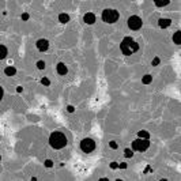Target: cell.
<instances>
[{
    "instance_id": "8fae6325",
    "label": "cell",
    "mask_w": 181,
    "mask_h": 181,
    "mask_svg": "<svg viewBox=\"0 0 181 181\" xmlns=\"http://www.w3.org/2000/svg\"><path fill=\"white\" fill-rule=\"evenodd\" d=\"M173 42L176 45H180L181 44V31H176V33L173 34Z\"/></svg>"
},
{
    "instance_id": "7402d4cb",
    "label": "cell",
    "mask_w": 181,
    "mask_h": 181,
    "mask_svg": "<svg viewBox=\"0 0 181 181\" xmlns=\"http://www.w3.org/2000/svg\"><path fill=\"white\" fill-rule=\"evenodd\" d=\"M159 61H161V60H159V57H155V59L153 60V63H151V64H153L154 67H155V66H158V64H159Z\"/></svg>"
},
{
    "instance_id": "44dd1931",
    "label": "cell",
    "mask_w": 181,
    "mask_h": 181,
    "mask_svg": "<svg viewBox=\"0 0 181 181\" xmlns=\"http://www.w3.org/2000/svg\"><path fill=\"white\" fill-rule=\"evenodd\" d=\"M109 146H110V148H113V150H116V148L119 147V146H117V143H116V142H113V140H112V142L109 143Z\"/></svg>"
},
{
    "instance_id": "7c38bea8",
    "label": "cell",
    "mask_w": 181,
    "mask_h": 181,
    "mask_svg": "<svg viewBox=\"0 0 181 181\" xmlns=\"http://www.w3.org/2000/svg\"><path fill=\"white\" fill-rule=\"evenodd\" d=\"M59 20H60L61 23H67V22H70V15L63 12V14L59 15Z\"/></svg>"
},
{
    "instance_id": "cb8c5ba5",
    "label": "cell",
    "mask_w": 181,
    "mask_h": 181,
    "mask_svg": "<svg viewBox=\"0 0 181 181\" xmlns=\"http://www.w3.org/2000/svg\"><path fill=\"white\" fill-rule=\"evenodd\" d=\"M110 168H112V169H117V168H119V165H117L116 162H112V163H110Z\"/></svg>"
},
{
    "instance_id": "8992f818",
    "label": "cell",
    "mask_w": 181,
    "mask_h": 181,
    "mask_svg": "<svg viewBox=\"0 0 181 181\" xmlns=\"http://www.w3.org/2000/svg\"><path fill=\"white\" fill-rule=\"evenodd\" d=\"M128 26H129L131 30H139L143 26V22L137 15H132V17H129V19H128Z\"/></svg>"
},
{
    "instance_id": "ffe728a7",
    "label": "cell",
    "mask_w": 181,
    "mask_h": 181,
    "mask_svg": "<svg viewBox=\"0 0 181 181\" xmlns=\"http://www.w3.org/2000/svg\"><path fill=\"white\" fill-rule=\"evenodd\" d=\"M41 83H42V84H44V86H49V84H50V81H49V79H48V78L45 76V78H42V81H41Z\"/></svg>"
},
{
    "instance_id": "e0dca14e",
    "label": "cell",
    "mask_w": 181,
    "mask_h": 181,
    "mask_svg": "<svg viewBox=\"0 0 181 181\" xmlns=\"http://www.w3.org/2000/svg\"><path fill=\"white\" fill-rule=\"evenodd\" d=\"M151 81H153V76L151 75H144V76H143V79H142V82L144 83V84H150Z\"/></svg>"
},
{
    "instance_id": "9c48e42d",
    "label": "cell",
    "mask_w": 181,
    "mask_h": 181,
    "mask_svg": "<svg viewBox=\"0 0 181 181\" xmlns=\"http://www.w3.org/2000/svg\"><path fill=\"white\" fill-rule=\"evenodd\" d=\"M84 22H86L87 25H93L95 22V15L93 12H87L86 15H84Z\"/></svg>"
},
{
    "instance_id": "d6986e66",
    "label": "cell",
    "mask_w": 181,
    "mask_h": 181,
    "mask_svg": "<svg viewBox=\"0 0 181 181\" xmlns=\"http://www.w3.org/2000/svg\"><path fill=\"white\" fill-rule=\"evenodd\" d=\"M37 68H38V70H44V68H45V61L44 60L37 61Z\"/></svg>"
},
{
    "instance_id": "5b68a950",
    "label": "cell",
    "mask_w": 181,
    "mask_h": 181,
    "mask_svg": "<svg viewBox=\"0 0 181 181\" xmlns=\"http://www.w3.org/2000/svg\"><path fill=\"white\" fill-rule=\"evenodd\" d=\"M81 150L83 153H91L95 150V142L93 139H90V137H86V139H83L81 142Z\"/></svg>"
},
{
    "instance_id": "d4e9b609",
    "label": "cell",
    "mask_w": 181,
    "mask_h": 181,
    "mask_svg": "<svg viewBox=\"0 0 181 181\" xmlns=\"http://www.w3.org/2000/svg\"><path fill=\"white\" fill-rule=\"evenodd\" d=\"M22 19H23V20H27V19H29V14H26V12L22 14Z\"/></svg>"
},
{
    "instance_id": "2e32d148",
    "label": "cell",
    "mask_w": 181,
    "mask_h": 181,
    "mask_svg": "<svg viewBox=\"0 0 181 181\" xmlns=\"http://www.w3.org/2000/svg\"><path fill=\"white\" fill-rule=\"evenodd\" d=\"M137 136L142 137V139H150V134H148L147 131H139V134H137Z\"/></svg>"
},
{
    "instance_id": "5bb4252c",
    "label": "cell",
    "mask_w": 181,
    "mask_h": 181,
    "mask_svg": "<svg viewBox=\"0 0 181 181\" xmlns=\"http://www.w3.org/2000/svg\"><path fill=\"white\" fill-rule=\"evenodd\" d=\"M6 56H7V48L4 46V45H0V59H6Z\"/></svg>"
},
{
    "instance_id": "7a4b0ae2",
    "label": "cell",
    "mask_w": 181,
    "mask_h": 181,
    "mask_svg": "<svg viewBox=\"0 0 181 181\" xmlns=\"http://www.w3.org/2000/svg\"><path fill=\"white\" fill-rule=\"evenodd\" d=\"M49 144L55 148V150L64 148L67 146V137L63 132L55 131V132H52L50 136H49Z\"/></svg>"
},
{
    "instance_id": "277c9868",
    "label": "cell",
    "mask_w": 181,
    "mask_h": 181,
    "mask_svg": "<svg viewBox=\"0 0 181 181\" xmlns=\"http://www.w3.org/2000/svg\"><path fill=\"white\" fill-rule=\"evenodd\" d=\"M132 150L134 151H146L148 147H150V142H148V139H136L132 142Z\"/></svg>"
},
{
    "instance_id": "603a6c76",
    "label": "cell",
    "mask_w": 181,
    "mask_h": 181,
    "mask_svg": "<svg viewBox=\"0 0 181 181\" xmlns=\"http://www.w3.org/2000/svg\"><path fill=\"white\" fill-rule=\"evenodd\" d=\"M45 166H46V168H52V166H53V162L49 161V159H46V161H45Z\"/></svg>"
},
{
    "instance_id": "4316f807",
    "label": "cell",
    "mask_w": 181,
    "mask_h": 181,
    "mask_svg": "<svg viewBox=\"0 0 181 181\" xmlns=\"http://www.w3.org/2000/svg\"><path fill=\"white\" fill-rule=\"evenodd\" d=\"M67 110H68V112H74V110H75V108H74V106H68Z\"/></svg>"
},
{
    "instance_id": "83f0119b",
    "label": "cell",
    "mask_w": 181,
    "mask_h": 181,
    "mask_svg": "<svg viewBox=\"0 0 181 181\" xmlns=\"http://www.w3.org/2000/svg\"><path fill=\"white\" fill-rule=\"evenodd\" d=\"M22 90H23V89H22V87H20V86H19V87L17 89V91H18V93H22Z\"/></svg>"
},
{
    "instance_id": "484cf974",
    "label": "cell",
    "mask_w": 181,
    "mask_h": 181,
    "mask_svg": "<svg viewBox=\"0 0 181 181\" xmlns=\"http://www.w3.org/2000/svg\"><path fill=\"white\" fill-rule=\"evenodd\" d=\"M119 168H120V169H125V168H127V163H125V162L120 163V165H119Z\"/></svg>"
},
{
    "instance_id": "6da1fadb",
    "label": "cell",
    "mask_w": 181,
    "mask_h": 181,
    "mask_svg": "<svg viewBox=\"0 0 181 181\" xmlns=\"http://www.w3.org/2000/svg\"><path fill=\"white\" fill-rule=\"evenodd\" d=\"M120 49L125 56H131L132 53H135L139 49V44L132 38V37H124V40L120 44Z\"/></svg>"
},
{
    "instance_id": "ac0fdd59",
    "label": "cell",
    "mask_w": 181,
    "mask_h": 181,
    "mask_svg": "<svg viewBox=\"0 0 181 181\" xmlns=\"http://www.w3.org/2000/svg\"><path fill=\"white\" fill-rule=\"evenodd\" d=\"M124 153H125L127 158H132V157H134V150H132V148H125Z\"/></svg>"
},
{
    "instance_id": "30bf717a",
    "label": "cell",
    "mask_w": 181,
    "mask_h": 181,
    "mask_svg": "<svg viewBox=\"0 0 181 181\" xmlns=\"http://www.w3.org/2000/svg\"><path fill=\"white\" fill-rule=\"evenodd\" d=\"M170 23H172V20L170 19H159L158 20V25H159V27H162V29H166V27H169L170 26Z\"/></svg>"
},
{
    "instance_id": "9a60e30c",
    "label": "cell",
    "mask_w": 181,
    "mask_h": 181,
    "mask_svg": "<svg viewBox=\"0 0 181 181\" xmlns=\"http://www.w3.org/2000/svg\"><path fill=\"white\" fill-rule=\"evenodd\" d=\"M154 3L157 4V7H165L166 4H169L170 2H169V0H155Z\"/></svg>"
},
{
    "instance_id": "3957f363",
    "label": "cell",
    "mask_w": 181,
    "mask_h": 181,
    "mask_svg": "<svg viewBox=\"0 0 181 181\" xmlns=\"http://www.w3.org/2000/svg\"><path fill=\"white\" fill-rule=\"evenodd\" d=\"M119 11H116V10H112V8H106L102 11V15H101V18H102L104 22L106 23H114L117 19H119Z\"/></svg>"
},
{
    "instance_id": "4fadbf2b",
    "label": "cell",
    "mask_w": 181,
    "mask_h": 181,
    "mask_svg": "<svg viewBox=\"0 0 181 181\" xmlns=\"http://www.w3.org/2000/svg\"><path fill=\"white\" fill-rule=\"evenodd\" d=\"M4 72H6V75H8V76H12V75H15L17 74V70H15V67H7L6 70H4Z\"/></svg>"
},
{
    "instance_id": "ba28073f",
    "label": "cell",
    "mask_w": 181,
    "mask_h": 181,
    "mask_svg": "<svg viewBox=\"0 0 181 181\" xmlns=\"http://www.w3.org/2000/svg\"><path fill=\"white\" fill-rule=\"evenodd\" d=\"M56 71H57V74H59V75H66V74L68 72V70H67L66 64H63V63H59V64H57V67H56Z\"/></svg>"
},
{
    "instance_id": "52a82bcc",
    "label": "cell",
    "mask_w": 181,
    "mask_h": 181,
    "mask_svg": "<svg viewBox=\"0 0 181 181\" xmlns=\"http://www.w3.org/2000/svg\"><path fill=\"white\" fill-rule=\"evenodd\" d=\"M35 45H37L40 52H46L48 48H49V42H48V40H45V38H41V40L37 41Z\"/></svg>"
}]
</instances>
